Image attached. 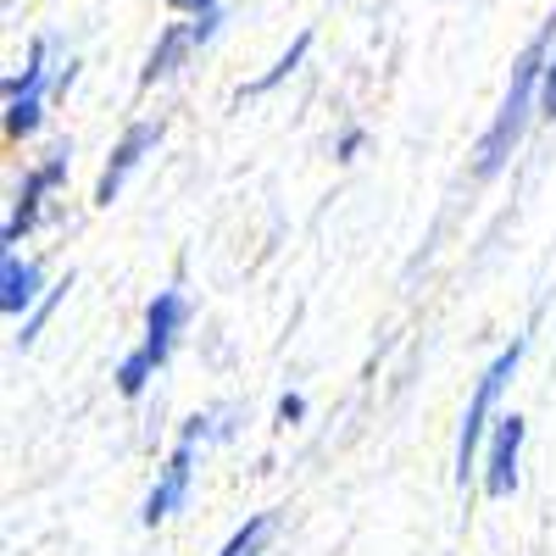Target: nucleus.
<instances>
[{"mask_svg":"<svg viewBox=\"0 0 556 556\" xmlns=\"http://www.w3.org/2000/svg\"><path fill=\"white\" fill-rule=\"evenodd\" d=\"M551 45H556V17H545V28L523 45L513 78H506V96H501V106H495V117H490V128H484V139H479V162H473L479 178H495V173L506 167V156L523 146L529 123L540 117V78H545Z\"/></svg>","mask_w":556,"mask_h":556,"instance_id":"nucleus-1","label":"nucleus"},{"mask_svg":"<svg viewBox=\"0 0 556 556\" xmlns=\"http://www.w3.org/2000/svg\"><path fill=\"white\" fill-rule=\"evenodd\" d=\"M190 317H195V301L184 295L178 285L151 295V306H146V334H139V345L117 362V374H112L123 401H139V395H146V384H151V379L162 374V367L173 362V351H178L184 329H190Z\"/></svg>","mask_w":556,"mask_h":556,"instance_id":"nucleus-2","label":"nucleus"},{"mask_svg":"<svg viewBox=\"0 0 556 556\" xmlns=\"http://www.w3.org/2000/svg\"><path fill=\"white\" fill-rule=\"evenodd\" d=\"M518 367H523V340L506 345V351L484 367V374H479V384H473V395H468V412H462V434H456V484H462V490H468V479L484 468L490 429L501 424L495 406H501V390L518 379Z\"/></svg>","mask_w":556,"mask_h":556,"instance_id":"nucleus-3","label":"nucleus"},{"mask_svg":"<svg viewBox=\"0 0 556 556\" xmlns=\"http://www.w3.org/2000/svg\"><path fill=\"white\" fill-rule=\"evenodd\" d=\"M56 45L51 39H28V56L17 73H7V84H0V96H7V139L12 146H23V139H34L45 128V117H51L56 106Z\"/></svg>","mask_w":556,"mask_h":556,"instance_id":"nucleus-4","label":"nucleus"},{"mask_svg":"<svg viewBox=\"0 0 556 556\" xmlns=\"http://www.w3.org/2000/svg\"><path fill=\"white\" fill-rule=\"evenodd\" d=\"M67 173H73V146L62 139V146H51L28 173H23V184L12 190V212H7V228H0V245L7 251H17L34 228H39V217H45V201H51L62 184H67Z\"/></svg>","mask_w":556,"mask_h":556,"instance_id":"nucleus-5","label":"nucleus"},{"mask_svg":"<svg viewBox=\"0 0 556 556\" xmlns=\"http://www.w3.org/2000/svg\"><path fill=\"white\" fill-rule=\"evenodd\" d=\"M201 440H206V417H190V424L178 429V440H173V451H167V462H162V473H156V484H151L146 506H139V523H146V529L167 523L173 513H184V506H190V484H195V456H201Z\"/></svg>","mask_w":556,"mask_h":556,"instance_id":"nucleus-6","label":"nucleus"},{"mask_svg":"<svg viewBox=\"0 0 556 556\" xmlns=\"http://www.w3.org/2000/svg\"><path fill=\"white\" fill-rule=\"evenodd\" d=\"M156 146H162V117H156V123H151V117L128 123V128L117 134V146H112V156H106L101 178H96V206H112V201L123 195V184L139 173V162L156 156Z\"/></svg>","mask_w":556,"mask_h":556,"instance_id":"nucleus-7","label":"nucleus"},{"mask_svg":"<svg viewBox=\"0 0 556 556\" xmlns=\"http://www.w3.org/2000/svg\"><path fill=\"white\" fill-rule=\"evenodd\" d=\"M523 440H529V424L518 412H506L501 424L490 429V445H484V468H479V484L490 501H506L518 495V456H523Z\"/></svg>","mask_w":556,"mask_h":556,"instance_id":"nucleus-8","label":"nucleus"},{"mask_svg":"<svg viewBox=\"0 0 556 556\" xmlns=\"http://www.w3.org/2000/svg\"><path fill=\"white\" fill-rule=\"evenodd\" d=\"M45 267L23 251H0V312H7L12 323H23L39 301H45Z\"/></svg>","mask_w":556,"mask_h":556,"instance_id":"nucleus-9","label":"nucleus"},{"mask_svg":"<svg viewBox=\"0 0 556 556\" xmlns=\"http://www.w3.org/2000/svg\"><path fill=\"white\" fill-rule=\"evenodd\" d=\"M190 56H195L190 17L162 23V34H156V45H151V56H146V67H139V89H156V84H167L178 67H190Z\"/></svg>","mask_w":556,"mask_h":556,"instance_id":"nucleus-10","label":"nucleus"},{"mask_svg":"<svg viewBox=\"0 0 556 556\" xmlns=\"http://www.w3.org/2000/svg\"><path fill=\"white\" fill-rule=\"evenodd\" d=\"M306 56H312V28H301V34L285 45V51L273 56V67H267V73H256L251 84H240L235 96H240V101H262V96H273L278 84H290V78L301 73V62H306Z\"/></svg>","mask_w":556,"mask_h":556,"instance_id":"nucleus-11","label":"nucleus"},{"mask_svg":"<svg viewBox=\"0 0 556 556\" xmlns=\"http://www.w3.org/2000/svg\"><path fill=\"white\" fill-rule=\"evenodd\" d=\"M273 534H278V513H256V518H245L235 534H228V545L217 556H262Z\"/></svg>","mask_w":556,"mask_h":556,"instance_id":"nucleus-12","label":"nucleus"},{"mask_svg":"<svg viewBox=\"0 0 556 556\" xmlns=\"http://www.w3.org/2000/svg\"><path fill=\"white\" fill-rule=\"evenodd\" d=\"M67 290H73V273H67V278H56V285L45 290V301H39V306H34V312H28L23 323H17V345H23V351H28V345L39 340V329H45V323H51V312H56V301H62Z\"/></svg>","mask_w":556,"mask_h":556,"instance_id":"nucleus-13","label":"nucleus"},{"mask_svg":"<svg viewBox=\"0 0 556 556\" xmlns=\"http://www.w3.org/2000/svg\"><path fill=\"white\" fill-rule=\"evenodd\" d=\"M540 117L556 123V45H551V56H545V78H540Z\"/></svg>","mask_w":556,"mask_h":556,"instance_id":"nucleus-14","label":"nucleus"},{"mask_svg":"<svg viewBox=\"0 0 556 556\" xmlns=\"http://www.w3.org/2000/svg\"><path fill=\"white\" fill-rule=\"evenodd\" d=\"M223 23H228V17H223V7H217V12H206V17H190V34H195V51H206V45H212V39L223 34Z\"/></svg>","mask_w":556,"mask_h":556,"instance_id":"nucleus-15","label":"nucleus"},{"mask_svg":"<svg viewBox=\"0 0 556 556\" xmlns=\"http://www.w3.org/2000/svg\"><path fill=\"white\" fill-rule=\"evenodd\" d=\"M362 146H367V128H345V134L334 139V156H340V162H356Z\"/></svg>","mask_w":556,"mask_h":556,"instance_id":"nucleus-16","label":"nucleus"},{"mask_svg":"<svg viewBox=\"0 0 556 556\" xmlns=\"http://www.w3.org/2000/svg\"><path fill=\"white\" fill-rule=\"evenodd\" d=\"M162 7L173 17H206V12H217V0H162Z\"/></svg>","mask_w":556,"mask_h":556,"instance_id":"nucleus-17","label":"nucleus"},{"mask_svg":"<svg viewBox=\"0 0 556 556\" xmlns=\"http://www.w3.org/2000/svg\"><path fill=\"white\" fill-rule=\"evenodd\" d=\"M301 417H306V395H278V424H301Z\"/></svg>","mask_w":556,"mask_h":556,"instance_id":"nucleus-18","label":"nucleus"}]
</instances>
